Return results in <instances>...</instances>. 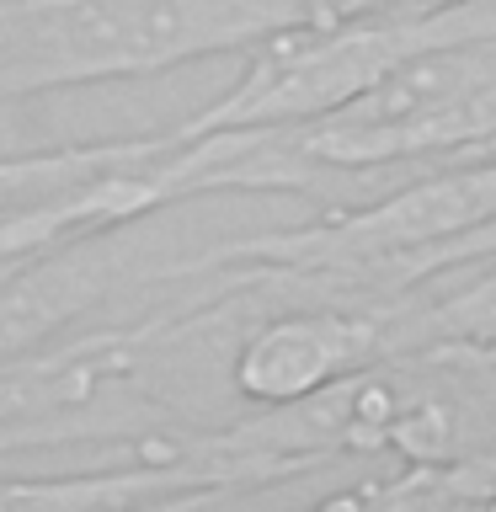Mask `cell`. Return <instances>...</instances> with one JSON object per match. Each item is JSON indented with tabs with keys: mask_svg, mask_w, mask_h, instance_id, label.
<instances>
[{
	"mask_svg": "<svg viewBox=\"0 0 496 512\" xmlns=\"http://www.w3.org/2000/svg\"><path fill=\"white\" fill-rule=\"evenodd\" d=\"M166 502H214L208 480L187 464H128L70 475H0V507H166Z\"/></svg>",
	"mask_w": 496,
	"mask_h": 512,
	"instance_id": "3",
	"label": "cell"
},
{
	"mask_svg": "<svg viewBox=\"0 0 496 512\" xmlns=\"http://www.w3.org/2000/svg\"><path fill=\"white\" fill-rule=\"evenodd\" d=\"M432 38L427 11H368L336 22H294L246 48V70L235 86L176 123V134L208 128H262V123H304L352 102L363 86L416 54Z\"/></svg>",
	"mask_w": 496,
	"mask_h": 512,
	"instance_id": "2",
	"label": "cell"
},
{
	"mask_svg": "<svg viewBox=\"0 0 496 512\" xmlns=\"http://www.w3.org/2000/svg\"><path fill=\"white\" fill-rule=\"evenodd\" d=\"M320 0H0V107L246 54Z\"/></svg>",
	"mask_w": 496,
	"mask_h": 512,
	"instance_id": "1",
	"label": "cell"
}]
</instances>
